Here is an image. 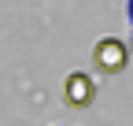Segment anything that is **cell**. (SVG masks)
Wrapping results in <instances>:
<instances>
[{
	"mask_svg": "<svg viewBox=\"0 0 133 126\" xmlns=\"http://www.w3.org/2000/svg\"><path fill=\"white\" fill-rule=\"evenodd\" d=\"M92 63H96L104 74H118L126 63H129L126 41H118V37H104V41H96V45H92Z\"/></svg>",
	"mask_w": 133,
	"mask_h": 126,
	"instance_id": "1",
	"label": "cell"
},
{
	"mask_svg": "<svg viewBox=\"0 0 133 126\" xmlns=\"http://www.w3.org/2000/svg\"><path fill=\"white\" fill-rule=\"evenodd\" d=\"M96 97V85H92V78L85 71H74V74H66V82H63V100L70 104V108H89Z\"/></svg>",
	"mask_w": 133,
	"mask_h": 126,
	"instance_id": "2",
	"label": "cell"
}]
</instances>
